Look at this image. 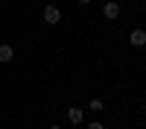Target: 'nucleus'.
I'll use <instances>...</instances> for the list:
<instances>
[{
	"label": "nucleus",
	"mask_w": 146,
	"mask_h": 129,
	"mask_svg": "<svg viewBox=\"0 0 146 129\" xmlns=\"http://www.w3.org/2000/svg\"><path fill=\"white\" fill-rule=\"evenodd\" d=\"M44 21L50 23V27H56V23L62 21V9L58 6H44Z\"/></svg>",
	"instance_id": "nucleus-1"
},
{
	"label": "nucleus",
	"mask_w": 146,
	"mask_h": 129,
	"mask_svg": "<svg viewBox=\"0 0 146 129\" xmlns=\"http://www.w3.org/2000/svg\"><path fill=\"white\" fill-rule=\"evenodd\" d=\"M102 15H105L108 21H114V18H120V3H114V0H108V3L102 6Z\"/></svg>",
	"instance_id": "nucleus-2"
},
{
	"label": "nucleus",
	"mask_w": 146,
	"mask_h": 129,
	"mask_svg": "<svg viewBox=\"0 0 146 129\" xmlns=\"http://www.w3.org/2000/svg\"><path fill=\"white\" fill-rule=\"evenodd\" d=\"M129 41H131V47H143L146 44V29H131Z\"/></svg>",
	"instance_id": "nucleus-3"
},
{
	"label": "nucleus",
	"mask_w": 146,
	"mask_h": 129,
	"mask_svg": "<svg viewBox=\"0 0 146 129\" xmlns=\"http://www.w3.org/2000/svg\"><path fill=\"white\" fill-rule=\"evenodd\" d=\"M12 56H15L12 44H0V62H12Z\"/></svg>",
	"instance_id": "nucleus-4"
},
{
	"label": "nucleus",
	"mask_w": 146,
	"mask_h": 129,
	"mask_svg": "<svg viewBox=\"0 0 146 129\" xmlns=\"http://www.w3.org/2000/svg\"><path fill=\"white\" fill-rule=\"evenodd\" d=\"M67 120H70V123H82V120H85V114H82V109H76V106H73V109L67 112Z\"/></svg>",
	"instance_id": "nucleus-5"
},
{
	"label": "nucleus",
	"mask_w": 146,
	"mask_h": 129,
	"mask_svg": "<svg viewBox=\"0 0 146 129\" xmlns=\"http://www.w3.org/2000/svg\"><path fill=\"white\" fill-rule=\"evenodd\" d=\"M88 106H91V112H102V100H91Z\"/></svg>",
	"instance_id": "nucleus-6"
},
{
	"label": "nucleus",
	"mask_w": 146,
	"mask_h": 129,
	"mask_svg": "<svg viewBox=\"0 0 146 129\" xmlns=\"http://www.w3.org/2000/svg\"><path fill=\"white\" fill-rule=\"evenodd\" d=\"M88 129H105L102 123H88Z\"/></svg>",
	"instance_id": "nucleus-7"
},
{
	"label": "nucleus",
	"mask_w": 146,
	"mask_h": 129,
	"mask_svg": "<svg viewBox=\"0 0 146 129\" xmlns=\"http://www.w3.org/2000/svg\"><path fill=\"white\" fill-rule=\"evenodd\" d=\"M79 3H82V6H88V3H91V0H79Z\"/></svg>",
	"instance_id": "nucleus-8"
},
{
	"label": "nucleus",
	"mask_w": 146,
	"mask_h": 129,
	"mask_svg": "<svg viewBox=\"0 0 146 129\" xmlns=\"http://www.w3.org/2000/svg\"><path fill=\"white\" fill-rule=\"evenodd\" d=\"M50 129H62V126H50Z\"/></svg>",
	"instance_id": "nucleus-9"
}]
</instances>
